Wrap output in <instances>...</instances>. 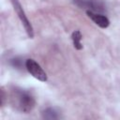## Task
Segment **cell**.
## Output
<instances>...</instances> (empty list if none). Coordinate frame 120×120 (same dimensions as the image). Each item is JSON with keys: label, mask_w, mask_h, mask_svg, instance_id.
<instances>
[{"label": "cell", "mask_w": 120, "mask_h": 120, "mask_svg": "<svg viewBox=\"0 0 120 120\" xmlns=\"http://www.w3.org/2000/svg\"><path fill=\"white\" fill-rule=\"evenodd\" d=\"M9 101L14 109L24 113L30 112L36 105L34 96L29 91L18 87H14L10 90Z\"/></svg>", "instance_id": "1"}, {"label": "cell", "mask_w": 120, "mask_h": 120, "mask_svg": "<svg viewBox=\"0 0 120 120\" xmlns=\"http://www.w3.org/2000/svg\"><path fill=\"white\" fill-rule=\"evenodd\" d=\"M11 1V4L13 6V8L16 12V14L18 15L22 24L23 25L24 29H25V32L27 34V36L30 38H34V30H33V26L30 22V21L28 20L27 16L25 15V12L21 5V3L19 2V0H10Z\"/></svg>", "instance_id": "2"}, {"label": "cell", "mask_w": 120, "mask_h": 120, "mask_svg": "<svg viewBox=\"0 0 120 120\" xmlns=\"http://www.w3.org/2000/svg\"><path fill=\"white\" fill-rule=\"evenodd\" d=\"M25 68L28 70V72L36 79H38L40 82H46L48 80L46 72L43 70V68L40 67V65L36 62L34 59H27L25 61Z\"/></svg>", "instance_id": "3"}, {"label": "cell", "mask_w": 120, "mask_h": 120, "mask_svg": "<svg viewBox=\"0 0 120 120\" xmlns=\"http://www.w3.org/2000/svg\"><path fill=\"white\" fill-rule=\"evenodd\" d=\"M74 4L82 8H88L87 10H91L94 12H103L105 11L104 6L98 0H73Z\"/></svg>", "instance_id": "4"}, {"label": "cell", "mask_w": 120, "mask_h": 120, "mask_svg": "<svg viewBox=\"0 0 120 120\" xmlns=\"http://www.w3.org/2000/svg\"><path fill=\"white\" fill-rule=\"evenodd\" d=\"M86 14L97 25H98L101 28H107L110 25L109 19L106 16H104L103 14L97 13V12H94L91 10H86Z\"/></svg>", "instance_id": "5"}, {"label": "cell", "mask_w": 120, "mask_h": 120, "mask_svg": "<svg viewBox=\"0 0 120 120\" xmlns=\"http://www.w3.org/2000/svg\"><path fill=\"white\" fill-rule=\"evenodd\" d=\"M41 114H42V117L47 120H55V119L61 118V112L57 111L55 108H52V107L42 111Z\"/></svg>", "instance_id": "6"}, {"label": "cell", "mask_w": 120, "mask_h": 120, "mask_svg": "<svg viewBox=\"0 0 120 120\" xmlns=\"http://www.w3.org/2000/svg\"><path fill=\"white\" fill-rule=\"evenodd\" d=\"M71 38H72V41H73V46L76 50H82V33L80 30H75L72 35H71Z\"/></svg>", "instance_id": "7"}]
</instances>
